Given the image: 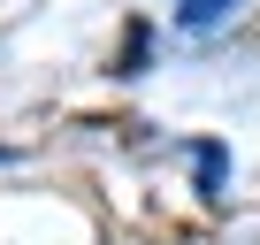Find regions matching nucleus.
I'll return each mask as SVG.
<instances>
[{"mask_svg":"<svg viewBox=\"0 0 260 245\" xmlns=\"http://www.w3.org/2000/svg\"><path fill=\"white\" fill-rule=\"evenodd\" d=\"M191 176H199V199H222V184H230V146H222V138H199V146H191Z\"/></svg>","mask_w":260,"mask_h":245,"instance_id":"f257e3e1","label":"nucleus"},{"mask_svg":"<svg viewBox=\"0 0 260 245\" xmlns=\"http://www.w3.org/2000/svg\"><path fill=\"white\" fill-rule=\"evenodd\" d=\"M230 8H245V0H176V23L184 31H214Z\"/></svg>","mask_w":260,"mask_h":245,"instance_id":"f03ea898","label":"nucleus"},{"mask_svg":"<svg viewBox=\"0 0 260 245\" xmlns=\"http://www.w3.org/2000/svg\"><path fill=\"white\" fill-rule=\"evenodd\" d=\"M146 54H153V31L138 23V31H130V54H122V77H138V69H146Z\"/></svg>","mask_w":260,"mask_h":245,"instance_id":"7ed1b4c3","label":"nucleus"}]
</instances>
